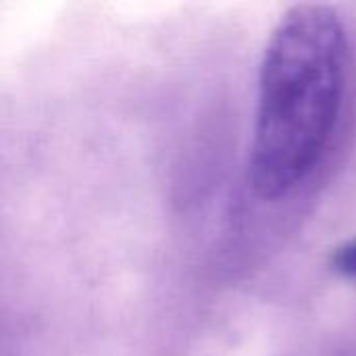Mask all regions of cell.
<instances>
[{"mask_svg":"<svg viewBox=\"0 0 356 356\" xmlns=\"http://www.w3.org/2000/svg\"><path fill=\"white\" fill-rule=\"evenodd\" d=\"M332 267L342 280L356 284V238L346 240L334 250Z\"/></svg>","mask_w":356,"mask_h":356,"instance_id":"obj_2","label":"cell"},{"mask_svg":"<svg viewBox=\"0 0 356 356\" xmlns=\"http://www.w3.org/2000/svg\"><path fill=\"white\" fill-rule=\"evenodd\" d=\"M350 75V40L332 4L288 8L265 44L248 181L267 202L298 192L323 165L338 134Z\"/></svg>","mask_w":356,"mask_h":356,"instance_id":"obj_1","label":"cell"}]
</instances>
